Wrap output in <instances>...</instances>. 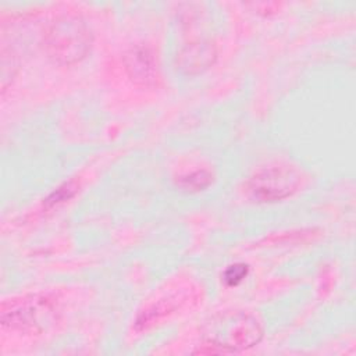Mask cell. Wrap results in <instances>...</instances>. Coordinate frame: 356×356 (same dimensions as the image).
Masks as SVG:
<instances>
[{
    "mask_svg": "<svg viewBox=\"0 0 356 356\" xmlns=\"http://www.w3.org/2000/svg\"><path fill=\"white\" fill-rule=\"evenodd\" d=\"M249 273V267L245 263H235L227 267V270L224 271L222 280L228 286H235L239 282H242L246 275Z\"/></svg>",
    "mask_w": 356,
    "mask_h": 356,
    "instance_id": "cell-9",
    "label": "cell"
},
{
    "mask_svg": "<svg viewBox=\"0 0 356 356\" xmlns=\"http://www.w3.org/2000/svg\"><path fill=\"white\" fill-rule=\"evenodd\" d=\"M260 318L248 310H224L209 317L202 327L203 345L195 355H224L253 348L263 338Z\"/></svg>",
    "mask_w": 356,
    "mask_h": 356,
    "instance_id": "cell-1",
    "label": "cell"
},
{
    "mask_svg": "<svg viewBox=\"0 0 356 356\" xmlns=\"http://www.w3.org/2000/svg\"><path fill=\"white\" fill-rule=\"evenodd\" d=\"M300 185V174L288 165L257 170L246 181V192L256 203H275L291 197Z\"/></svg>",
    "mask_w": 356,
    "mask_h": 356,
    "instance_id": "cell-4",
    "label": "cell"
},
{
    "mask_svg": "<svg viewBox=\"0 0 356 356\" xmlns=\"http://www.w3.org/2000/svg\"><path fill=\"white\" fill-rule=\"evenodd\" d=\"M213 182V174L209 170H196L177 178V186L185 192H199L209 188Z\"/></svg>",
    "mask_w": 356,
    "mask_h": 356,
    "instance_id": "cell-7",
    "label": "cell"
},
{
    "mask_svg": "<svg viewBox=\"0 0 356 356\" xmlns=\"http://www.w3.org/2000/svg\"><path fill=\"white\" fill-rule=\"evenodd\" d=\"M249 6H253L256 13L257 14H263V15H270L273 13H275V8L280 6L278 3H267V1H263V3H250Z\"/></svg>",
    "mask_w": 356,
    "mask_h": 356,
    "instance_id": "cell-10",
    "label": "cell"
},
{
    "mask_svg": "<svg viewBox=\"0 0 356 356\" xmlns=\"http://www.w3.org/2000/svg\"><path fill=\"white\" fill-rule=\"evenodd\" d=\"M57 318L54 302L46 295H24L3 302L0 321L4 328L38 335L49 330Z\"/></svg>",
    "mask_w": 356,
    "mask_h": 356,
    "instance_id": "cell-3",
    "label": "cell"
},
{
    "mask_svg": "<svg viewBox=\"0 0 356 356\" xmlns=\"http://www.w3.org/2000/svg\"><path fill=\"white\" fill-rule=\"evenodd\" d=\"M124 70L132 83L154 88L160 83V65L156 51L145 43L134 44L124 54Z\"/></svg>",
    "mask_w": 356,
    "mask_h": 356,
    "instance_id": "cell-5",
    "label": "cell"
},
{
    "mask_svg": "<svg viewBox=\"0 0 356 356\" xmlns=\"http://www.w3.org/2000/svg\"><path fill=\"white\" fill-rule=\"evenodd\" d=\"M217 46L210 39H196L185 43L177 53V70L186 75H200L211 68L217 61Z\"/></svg>",
    "mask_w": 356,
    "mask_h": 356,
    "instance_id": "cell-6",
    "label": "cell"
},
{
    "mask_svg": "<svg viewBox=\"0 0 356 356\" xmlns=\"http://www.w3.org/2000/svg\"><path fill=\"white\" fill-rule=\"evenodd\" d=\"M78 184L76 181H68L65 184H63L61 186H58L47 199H44V207L46 209H53L54 206L71 199L76 191H78Z\"/></svg>",
    "mask_w": 356,
    "mask_h": 356,
    "instance_id": "cell-8",
    "label": "cell"
},
{
    "mask_svg": "<svg viewBox=\"0 0 356 356\" xmlns=\"http://www.w3.org/2000/svg\"><path fill=\"white\" fill-rule=\"evenodd\" d=\"M93 35L88 22L75 14H61L46 28L43 49L57 65H74L82 61L92 49Z\"/></svg>",
    "mask_w": 356,
    "mask_h": 356,
    "instance_id": "cell-2",
    "label": "cell"
}]
</instances>
